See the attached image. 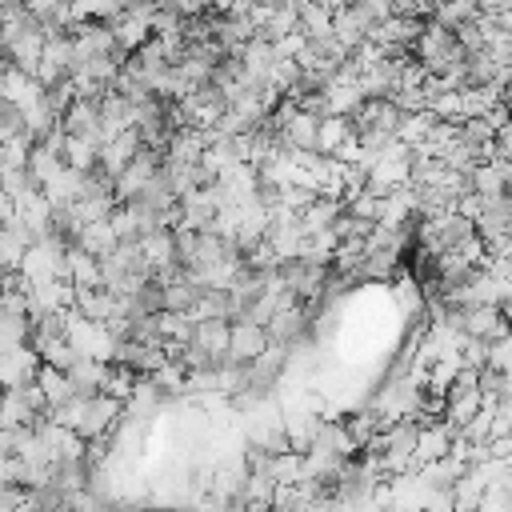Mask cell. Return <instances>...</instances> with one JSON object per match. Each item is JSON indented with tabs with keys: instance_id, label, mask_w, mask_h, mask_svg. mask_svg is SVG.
<instances>
[{
	"instance_id": "6da1fadb",
	"label": "cell",
	"mask_w": 512,
	"mask_h": 512,
	"mask_svg": "<svg viewBox=\"0 0 512 512\" xmlns=\"http://www.w3.org/2000/svg\"><path fill=\"white\" fill-rule=\"evenodd\" d=\"M64 252H68V244L60 240V236H40V240H32L28 248H24V256H20V280L28 284V288H36V284H48V280H64Z\"/></svg>"
},
{
	"instance_id": "7a4b0ae2",
	"label": "cell",
	"mask_w": 512,
	"mask_h": 512,
	"mask_svg": "<svg viewBox=\"0 0 512 512\" xmlns=\"http://www.w3.org/2000/svg\"><path fill=\"white\" fill-rule=\"evenodd\" d=\"M160 164H164V156H160V152L140 148V152L128 160V168L112 180V200H116V204H132V200L144 192V184L160 172Z\"/></svg>"
},
{
	"instance_id": "3957f363",
	"label": "cell",
	"mask_w": 512,
	"mask_h": 512,
	"mask_svg": "<svg viewBox=\"0 0 512 512\" xmlns=\"http://www.w3.org/2000/svg\"><path fill=\"white\" fill-rule=\"evenodd\" d=\"M120 412H124V404H116V400H108V396H100V392L88 396L84 416H80V424H76V436H80L84 444H92V440H108V432L116 428Z\"/></svg>"
},
{
	"instance_id": "277c9868",
	"label": "cell",
	"mask_w": 512,
	"mask_h": 512,
	"mask_svg": "<svg viewBox=\"0 0 512 512\" xmlns=\"http://www.w3.org/2000/svg\"><path fill=\"white\" fill-rule=\"evenodd\" d=\"M268 348V332L260 324H248V320H232L228 324V352H224V364H252L260 352Z\"/></svg>"
},
{
	"instance_id": "5b68a950",
	"label": "cell",
	"mask_w": 512,
	"mask_h": 512,
	"mask_svg": "<svg viewBox=\"0 0 512 512\" xmlns=\"http://www.w3.org/2000/svg\"><path fill=\"white\" fill-rule=\"evenodd\" d=\"M452 428L444 420H424L416 424V436H412V464H432V460H444L448 456V444H452Z\"/></svg>"
},
{
	"instance_id": "8992f818",
	"label": "cell",
	"mask_w": 512,
	"mask_h": 512,
	"mask_svg": "<svg viewBox=\"0 0 512 512\" xmlns=\"http://www.w3.org/2000/svg\"><path fill=\"white\" fill-rule=\"evenodd\" d=\"M136 152H140V136H136V128H128V132H120V136H112V140L100 144L96 172L108 176V180H116V176L128 168V160H132Z\"/></svg>"
},
{
	"instance_id": "52a82bcc",
	"label": "cell",
	"mask_w": 512,
	"mask_h": 512,
	"mask_svg": "<svg viewBox=\"0 0 512 512\" xmlns=\"http://www.w3.org/2000/svg\"><path fill=\"white\" fill-rule=\"evenodd\" d=\"M36 368H40V356L32 352V344H20V348H8L0 352V388H24L36 380Z\"/></svg>"
},
{
	"instance_id": "ba28073f",
	"label": "cell",
	"mask_w": 512,
	"mask_h": 512,
	"mask_svg": "<svg viewBox=\"0 0 512 512\" xmlns=\"http://www.w3.org/2000/svg\"><path fill=\"white\" fill-rule=\"evenodd\" d=\"M468 192H476L480 200L508 196V160H480L468 172Z\"/></svg>"
},
{
	"instance_id": "9c48e42d",
	"label": "cell",
	"mask_w": 512,
	"mask_h": 512,
	"mask_svg": "<svg viewBox=\"0 0 512 512\" xmlns=\"http://www.w3.org/2000/svg\"><path fill=\"white\" fill-rule=\"evenodd\" d=\"M228 324L232 320H200L192 328V348H200L212 364H224V352H228Z\"/></svg>"
},
{
	"instance_id": "30bf717a",
	"label": "cell",
	"mask_w": 512,
	"mask_h": 512,
	"mask_svg": "<svg viewBox=\"0 0 512 512\" xmlns=\"http://www.w3.org/2000/svg\"><path fill=\"white\" fill-rule=\"evenodd\" d=\"M96 156H100V140L96 136H64V144H60V160H64V168H72V172H96Z\"/></svg>"
},
{
	"instance_id": "8fae6325",
	"label": "cell",
	"mask_w": 512,
	"mask_h": 512,
	"mask_svg": "<svg viewBox=\"0 0 512 512\" xmlns=\"http://www.w3.org/2000/svg\"><path fill=\"white\" fill-rule=\"evenodd\" d=\"M64 280L72 288H100V260L68 244V252H64Z\"/></svg>"
},
{
	"instance_id": "7c38bea8",
	"label": "cell",
	"mask_w": 512,
	"mask_h": 512,
	"mask_svg": "<svg viewBox=\"0 0 512 512\" xmlns=\"http://www.w3.org/2000/svg\"><path fill=\"white\" fill-rule=\"evenodd\" d=\"M116 244H120V240L112 236L108 220H96V224H80V232L72 236V248H80V252H88V256H96V260H104V256H108Z\"/></svg>"
},
{
	"instance_id": "4fadbf2b",
	"label": "cell",
	"mask_w": 512,
	"mask_h": 512,
	"mask_svg": "<svg viewBox=\"0 0 512 512\" xmlns=\"http://www.w3.org/2000/svg\"><path fill=\"white\" fill-rule=\"evenodd\" d=\"M32 384L40 388V396H44L48 412H52V408H60L64 400H72V396H76V392H72L68 372H56V368H48V364H40V368H36V380H32Z\"/></svg>"
},
{
	"instance_id": "5bb4252c",
	"label": "cell",
	"mask_w": 512,
	"mask_h": 512,
	"mask_svg": "<svg viewBox=\"0 0 512 512\" xmlns=\"http://www.w3.org/2000/svg\"><path fill=\"white\" fill-rule=\"evenodd\" d=\"M348 136H352L348 116H320V124H316V156H332Z\"/></svg>"
},
{
	"instance_id": "9a60e30c",
	"label": "cell",
	"mask_w": 512,
	"mask_h": 512,
	"mask_svg": "<svg viewBox=\"0 0 512 512\" xmlns=\"http://www.w3.org/2000/svg\"><path fill=\"white\" fill-rule=\"evenodd\" d=\"M28 336H32L28 316H4V312H0V352L28 344Z\"/></svg>"
},
{
	"instance_id": "2e32d148",
	"label": "cell",
	"mask_w": 512,
	"mask_h": 512,
	"mask_svg": "<svg viewBox=\"0 0 512 512\" xmlns=\"http://www.w3.org/2000/svg\"><path fill=\"white\" fill-rule=\"evenodd\" d=\"M392 296H396V304L404 308V316H420L424 312V292L416 288V280H408V276H400L396 284H392Z\"/></svg>"
}]
</instances>
